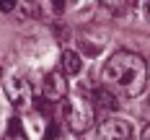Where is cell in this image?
Returning <instances> with one entry per match:
<instances>
[{
	"label": "cell",
	"instance_id": "9c48e42d",
	"mask_svg": "<svg viewBox=\"0 0 150 140\" xmlns=\"http://www.w3.org/2000/svg\"><path fill=\"white\" fill-rule=\"evenodd\" d=\"M47 140H54V138H60V127H57V124L54 122H49L47 124V135H44Z\"/></svg>",
	"mask_w": 150,
	"mask_h": 140
},
{
	"label": "cell",
	"instance_id": "30bf717a",
	"mask_svg": "<svg viewBox=\"0 0 150 140\" xmlns=\"http://www.w3.org/2000/svg\"><path fill=\"white\" fill-rule=\"evenodd\" d=\"M65 5H67V3H52V8H54V13H62V11H65Z\"/></svg>",
	"mask_w": 150,
	"mask_h": 140
},
{
	"label": "cell",
	"instance_id": "8992f818",
	"mask_svg": "<svg viewBox=\"0 0 150 140\" xmlns=\"http://www.w3.org/2000/svg\"><path fill=\"white\" fill-rule=\"evenodd\" d=\"M62 70H65V75H78V73L83 70L80 52H75V49H65V52H62Z\"/></svg>",
	"mask_w": 150,
	"mask_h": 140
},
{
	"label": "cell",
	"instance_id": "52a82bcc",
	"mask_svg": "<svg viewBox=\"0 0 150 140\" xmlns=\"http://www.w3.org/2000/svg\"><path fill=\"white\" fill-rule=\"evenodd\" d=\"M96 107L106 109V112H114V109L119 107V96L111 93L109 88H96Z\"/></svg>",
	"mask_w": 150,
	"mask_h": 140
},
{
	"label": "cell",
	"instance_id": "6da1fadb",
	"mask_svg": "<svg viewBox=\"0 0 150 140\" xmlns=\"http://www.w3.org/2000/svg\"><path fill=\"white\" fill-rule=\"evenodd\" d=\"M101 80L111 93L122 99H135L148 86V62L135 52L119 49L104 62Z\"/></svg>",
	"mask_w": 150,
	"mask_h": 140
},
{
	"label": "cell",
	"instance_id": "7a4b0ae2",
	"mask_svg": "<svg viewBox=\"0 0 150 140\" xmlns=\"http://www.w3.org/2000/svg\"><path fill=\"white\" fill-rule=\"evenodd\" d=\"M62 119L73 132H86L93 124V104L86 96H67L62 101Z\"/></svg>",
	"mask_w": 150,
	"mask_h": 140
},
{
	"label": "cell",
	"instance_id": "3957f363",
	"mask_svg": "<svg viewBox=\"0 0 150 140\" xmlns=\"http://www.w3.org/2000/svg\"><path fill=\"white\" fill-rule=\"evenodd\" d=\"M5 96H8V101H11L18 112H26V109H31V104H34L31 83L23 75H11L5 80Z\"/></svg>",
	"mask_w": 150,
	"mask_h": 140
},
{
	"label": "cell",
	"instance_id": "277c9868",
	"mask_svg": "<svg viewBox=\"0 0 150 140\" xmlns=\"http://www.w3.org/2000/svg\"><path fill=\"white\" fill-rule=\"evenodd\" d=\"M96 140H135V132H132V124L127 119H119V117H109L98 124L96 130Z\"/></svg>",
	"mask_w": 150,
	"mask_h": 140
},
{
	"label": "cell",
	"instance_id": "ba28073f",
	"mask_svg": "<svg viewBox=\"0 0 150 140\" xmlns=\"http://www.w3.org/2000/svg\"><path fill=\"white\" fill-rule=\"evenodd\" d=\"M5 140H26V135H23V130H21V122H18V119H11V122H8Z\"/></svg>",
	"mask_w": 150,
	"mask_h": 140
},
{
	"label": "cell",
	"instance_id": "5b68a950",
	"mask_svg": "<svg viewBox=\"0 0 150 140\" xmlns=\"http://www.w3.org/2000/svg\"><path fill=\"white\" fill-rule=\"evenodd\" d=\"M42 99H47V101H65L67 99V78H65V73L52 70L44 78V83H42Z\"/></svg>",
	"mask_w": 150,
	"mask_h": 140
},
{
	"label": "cell",
	"instance_id": "8fae6325",
	"mask_svg": "<svg viewBox=\"0 0 150 140\" xmlns=\"http://www.w3.org/2000/svg\"><path fill=\"white\" fill-rule=\"evenodd\" d=\"M145 140H150V130H148V132H145Z\"/></svg>",
	"mask_w": 150,
	"mask_h": 140
}]
</instances>
